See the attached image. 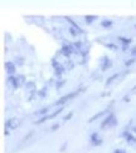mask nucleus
Here are the masks:
<instances>
[{
    "mask_svg": "<svg viewBox=\"0 0 136 153\" xmlns=\"http://www.w3.org/2000/svg\"><path fill=\"white\" fill-rule=\"evenodd\" d=\"M116 124H117V118H116V116L113 113H108L107 117L102 120L101 123V128H112V127H115Z\"/></svg>",
    "mask_w": 136,
    "mask_h": 153,
    "instance_id": "obj_1",
    "label": "nucleus"
},
{
    "mask_svg": "<svg viewBox=\"0 0 136 153\" xmlns=\"http://www.w3.org/2000/svg\"><path fill=\"white\" fill-rule=\"evenodd\" d=\"M80 92L78 91H74V92H71V93H68V94H66V95H63V97H61L59 99H58L56 103H54V105H63L66 102H68L69 99H72V98H74L77 94H78Z\"/></svg>",
    "mask_w": 136,
    "mask_h": 153,
    "instance_id": "obj_2",
    "label": "nucleus"
},
{
    "mask_svg": "<svg viewBox=\"0 0 136 153\" xmlns=\"http://www.w3.org/2000/svg\"><path fill=\"white\" fill-rule=\"evenodd\" d=\"M6 84L10 85L13 89H18L22 85L17 75H8V78H6Z\"/></svg>",
    "mask_w": 136,
    "mask_h": 153,
    "instance_id": "obj_3",
    "label": "nucleus"
},
{
    "mask_svg": "<svg viewBox=\"0 0 136 153\" xmlns=\"http://www.w3.org/2000/svg\"><path fill=\"white\" fill-rule=\"evenodd\" d=\"M89 142H91V144H92V146H95V147H98V146H101L103 143L102 138H100V136H98V133H97V132H95V133L91 134Z\"/></svg>",
    "mask_w": 136,
    "mask_h": 153,
    "instance_id": "obj_4",
    "label": "nucleus"
},
{
    "mask_svg": "<svg viewBox=\"0 0 136 153\" xmlns=\"http://www.w3.org/2000/svg\"><path fill=\"white\" fill-rule=\"evenodd\" d=\"M61 53L64 55V56H71L73 53H74V49L72 45H69V44H64L61 49Z\"/></svg>",
    "mask_w": 136,
    "mask_h": 153,
    "instance_id": "obj_5",
    "label": "nucleus"
},
{
    "mask_svg": "<svg viewBox=\"0 0 136 153\" xmlns=\"http://www.w3.org/2000/svg\"><path fill=\"white\" fill-rule=\"evenodd\" d=\"M5 71H6V74L8 75H14L17 72V67L13 62H6L5 63Z\"/></svg>",
    "mask_w": 136,
    "mask_h": 153,
    "instance_id": "obj_6",
    "label": "nucleus"
},
{
    "mask_svg": "<svg viewBox=\"0 0 136 153\" xmlns=\"http://www.w3.org/2000/svg\"><path fill=\"white\" fill-rule=\"evenodd\" d=\"M122 137L126 139L127 143H130V144H135L136 143V137L132 134L130 131H125L124 133H122Z\"/></svg>",
    "mask_w": 136,
    "mask_h": 153,
    "instance_id": "obj_7",
    "label": "nucleus"
},
{
    "mask_svg": "<svg viewBox=\"0 0 136 153\" xmlns=\"http://www.w3.org/2000/svg\"><path fill=\"white\" fill-rule=\"evenodd\" d=\"M18 126H19V119H17V118H10V119L6 120L5 128H8V129H15Z\"/></svg>",
    "mask_w": 136,
    "mask_h": 153,
    "instance_id": "obj_8",
    "label": "nucleus"
},
{
    "mask_svg": "<svg viewBox=\"0 0 136 153\" xmlns=\"http://www.w3.org/2000/svg\"><path fill=\"white\" fill-rule=\"evenodd\" d=\"M52 65H53V68H54V73H56L57 76H61V75L64 73V68H63L58 62L53 60V62H52Z\"/></svg>",
    "mask_w": 136,
    "mask_h": 153,
    "instance_id": "obj_9",
    "label": "nucleus"
},
{
    "mask_svg": "<svg viewBox=\"0 0 136 153\" xmlns=\"http://www.w3.org/2000/svg\"><path fill=\"white\" fill-rule=\"evenodd\" d=\"M111 65H112V62L110 60L108 56H103L102 60H101V69L102 71H107Z\"/></svg>",
    "mask_w": 136,
    "mask_h": 153,
    "instance_id": "obj_10",
    "label": "nucleus"
},
{
    "mask_svg": "<svg viewBox=\"0 0 136 153\" xmlns=\"http://www.w3.org/2000/svg\"><path fill=\"white\" fill-rule=\"evenodd\" d=\"M66 20H67V22H68L71 25H72L73 28H76L77 30H78V33H80V34H81V33H83V30L81 29V27H80V25L77 24V23H74V22H73V20H72V19H71L69 16H67V18H66Z\"/></svg>",
    "mask_w": 136,
    "mask_h": 153,
    "instance_id": "obj_11",
    "label": "nucleus"
},
{
    "mask_svg": "<svg viewBox=\"0 0 136 153\" xmlns=\"http://www.w3.org/2000/svg\"><path fill=\"white\" fill-rule=\"evenodd\" d=\"M107 113V111H102V112H98V113H96L95 114V116H92V117H91L89 118V120H88V122L89 123H92V122H95V120L96 119H98V118H101L102 116H103V114H106Z\"/></svg>",
    "mask_w": 136,
    "mask_h": 153,
    "instance_id": "obj_12",
    "label": "nucleus"
},
{
    "mask_svg": "<svg viewBox=\"0 0 136 153\" xmlns=\"http://www.w3.org/2000/svg\"><path fill=\"white\" fill-rule=\"evenodd\" d=\"M96 19H97L96 15H86L85 16V22H86V24H92Z\"/></svg>",
    "mask_w": 136,
    "mask_h": 153,
    "instance_id": "obj_13",
    "label": "nucleus"
},
{
    "mask_svg": "<svg viewBox=\"0 0 136 153\" xmlns=\"http://www.w3.org/2000/svg\"><path fill=\"white\" fill-rule=\"evenodd\" d=\"M119 40L124 44V45H128V44H131V39L130 38H125V36H119Z\"/></svg>",
    "mask_w": 136,
    "mask_h": 153,
    "instance_id": "obj_14",
    "label": "nucleus"
},
{
    "mask_svg": "<svg viewBox=\"0 0 136 153\" xmlns=\"http://www.w3.org/2000/svg\"><path fill=\"white\" fill-rule=\"evenodd\" d=\"M119 75H120L119 73H115L113 75H111V76H110V78L107 79V82H106V84H105V85H106V87H107V85H110V84H111V83H112L115 79H117V78H119Z\"/></svg>",
    "mask_w": 136,
    "mask_h": 153,
    "instance_id": "obj_15",
    "label": "nucleus"
},
{
    "mask_svg": "<svg viewBox=\"0 0 136 153\" xmlns=\"http://www.w3.org/2000/svg\"><path fill=\"white\" fill-rule=\"evenodd\" d=\"M62 111H63V107H61V108H58V109L56 111V112H53L52 114H49L48 116V119H52V118H54V117H57L58 114H61L62 113Z\"/></svg>",
    "mask_w": 136,
    "mask_h": 153,
    "instance_id": "obj_16",
    "label": "nucleus"
},
{
    "mask_svg": "<svg viewBox=\"0 0 136 153\" xmlns=\"http://www.w3.org/2000/svg\"><path fill=\"white\" fill-rule=\"evenodd\" d=\"M101 27L102 28H110V27H112V20H102L101 22Z\"/></svg>",
    "mask_w": 136,
    "mask_h": 153,
    "instance_id": "obj_17",
    "label": "nucleus"
},
{
    "mask_svg": "<svg viewBox=\"0 0 136 153\" xmlns=\"http://www.w3.org/2000/svg\"><path fill=\"white\" fill-rule=\"evenodd\" d=\"M48 108H42L41 111H38L35 112V114H38V116H47V113H48Z\"/></svg>",
    "mask_w": 136,
    "mask_h": 153,
    "instance_id": "obj_18",
    "label": "nucleus"
},
{
    "mask_svg": "<svg viewBox=\"0 0 136 153\" xmlns=\"http://www.w3.org/2000/svg\"><path fill=\"white\" fill-rule=\"evenodd\" d=\"M15 60H17V63H18V65H23V64H24V60H23L22 56H18V58H15Z\"/></svg>",
    "mask_w": 136,
    "mask_h": 153,
    "instance_id": "obj_19",
    "label": "nucleus"
},
{
    "mask_svg": "<svg viewBox=\"0 0 136 153\" xmlns=\"http://www.w3.org/2000/svg\"><path fill=\"white\" fill-rule=\"evenodd\" d=\"M72 117H73V112H69V113H68V116H66V117L63 118V120H64V122H67V120H69Z\"/></svg>",
    "mask_w": 136,
    "mask_h": 153,
    "instance_id": "obj_20",
    "label": "nucleus"
},
{
    "mask_svg": "<svg viewBox=\"0 0 136 153\" xmlns=\"http://www.w3.org/2000/svg\"><path fill=\"white\" fill-rule=\"evenodd\" d=\"M17 76H18V79H19V82H20V84H23V83L25 82V76L24 75H22V74H17Z\"/></svg>",
    "mask_w": 136,
    "mask_h": 153,
    "instance_id": "obj_21",
    "label": "nucleus"
},
{
    "mask_svg": "<svg viewBox=\"0 0 136 153\" xmlns=\"http://www.w3.org/2000/svg\"><path fill=\"white\" fill-rule=\"evenodd\" d=\"M135 58H132V59H130V60H128V62H125V65L126 67H130V65H132L134 64V63H135Z\"/></svg>",
    "mask_w": 136,
    "mask_h": 153,
    "instance_id": "obj_22",
    "label": "nucleus"
},
{
    "mask_svg": "<svg viewBox=\"0 0 136 153\" xmlns=\"http://www.w3.org/2000/svg\"><path fill=\"white\" fill-rule=\"evenodd\" d=\"M57 129H59V124H58V123H54L53 126L50 127V131H53V132L57 131Z\"/></svg>",
    "mask_w": 136,
    "mask_h": 153,
    "instance_id": "obj_23",
    "label": "nucleus"
},
{
    "mask_svg": "<svg viewBox=\"0 0 136 153\" xmlns=\"http://www.w3.org/2000/svg\"><path fill=\"white\" fill-rule=\"evenodd\" d=\"M106 47L110 48V49H113V50H117L119 49V47L117 45H113V44H106Z\"/></svg>",
    "mask_w": 136,
    "mask_h": 153,
    "instance_id": "obj_24",
    "label": "nucleus"
},
{
    "mask_svg": "<svg viewBox=\"0 0 136 153\" xmlns=\"http://www.w3.org/2000/svg\"><path fill=\"white\" fill-rule=\"evenodd\" d=\"M113 153H126L125 149H121V148H117V149H115Z\"/></svg>",
    "mask_w": 136,
    "mask_h": 153,
    "instance_id": "obj_25",
    "label": "nucleus"
},
{
    "mask_svg": "<svg viewBox=\"0 0 136 153\" xmlns=\"http://www.w3.org/2000/svg\"><path fill=\"white\" fill-rule=\"evenodd\" d=\"M38 94H39L41 97H44V95H45V89H42V91H39V92H38Z\"/></svg>",
    "mask_w": 136,
    "mask_h": 153,
    "instance_id": "obj_26",
    "label": "nucleus"
},
{
    "mask_svg": "<svg viewBox=\"0 0 136 153\" xmlns=\"http://www.w3.org/2000/svg\"><path fill=\"white\" fill-rule=\"evenodd\" d=\"M131 54H132L134 56H136V47H134V48L131 49Z\"/></svg>",
    "mask_w": 136,
    "mask_h": 153,
    "instance_id": "obj_27",
    "label": "nucleus"
},
{
    "mask_svg": "<svg viewBox=\"0 0 136 153\" xmlns=\"http://www.w3.org/2000/svg\"><path fill=\"white\" fill-rule=\"evenodd\" d=\"M63 84H64V82L62 80V82H59V83H58V84H56V87H57V88H61Z\"/></svg>",
    "mask_w": 136,
    "mask_h": 153,
    "instance_id": "obj_28",
    "label": "nucleus"
},
{
    "mask_svg": "<svg viewBox=\"0 0 136 153\" xmlns=\"http://www.w3.org/2000/svg\"><path fill=\"white\" fill-rule=\"evenodd\" d=\"M66 147H67V142H64V143H63V146L61 147V152H63V149L66 148Z\"/></svg>",
    "mask_w": 136,
    "mask_h": 153,
    "instance_id": "obj_29",
    "label": "nucleus"
},
{
    "mask_svg": "<svg viewBox=\"0 0 136 153\" xmlns=\"http://www.w3.org/2000/svg\"><path fill=\"white\" fill-rule=\"evenodd\" d=\"M124 100L125 102H130V98H128V97H124Z\"/></svg>",
    "mask_w": 136,
    "mask_h": 153,
    "instance_id": "obj_30",
    "label": "nucleus"
},
{
    "mask_svg": "<svg viewBox=\"0 0 136 153\" xmlns=\"http://www.w3.org/2000/svg\"><path fill=\"white\" fill-rule=\"evenodd\" d=\"M132 131H134V133H136V126H135L134 128H132Z\"/></svg>",
    "mask_w": 136,
    "mask_h": 153,
    "instance_id": "obj_31",
    "label": "nucleus"
}]
</instances>
